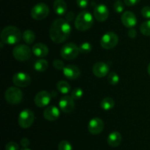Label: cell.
Returning <instances> with one entry per match:
<instances>
[{"label": "cell", "instance_id": "obj_1", "mask_svg": "<svg viewBox=\"0 0 150 150\" xmlns=\"http://www.w3.org/2000/svg\"><path fill=\"white\" fill-rule=\"evenodd\" d=\"M71 26L64 19H57L54 21L50 28V38L56 44H62L70 37Z\"/></svg>", "mask_w": 150, "mask_h": 150}, {"label": "cell", "instance_id": "obj_2", "mask_svg": "<svg viewBox=\"0 0 150 150\" xmlns=\"http://www.w3.org/2000/svg\"><path fill=\"white\" fill-rule=\"evenodd\" d=\"M21 39V32L16 26H6L1 31V43H4L7 45H13L18 43Z\"/></svg>", "mask_w": 150, "mask_h": 150}, {"label": "cell", "instance_id": "obj_3", "mask_svg": "<svg viewBox=\"0 0 150 150\" xmlns=\"http://www.w3.org/2000/svg\"><path fill=\"white\" fill-rule=\"evenodd\" d=\"M93 22V16L89 12L82 11L75 20V26L79 31H86L92 27Z\"/></svg>", "mask_w": 150, "mask_h": 150}, {"label": "cell", "instance_id": "obj_4", "mask_svg": "<svg viewBox=\"0 0 150 150\" xmlns=\"http://www.w3.org/2000/svg\"><path fill=\"white\" fill-rule=\"evenodd\" d=\"M4 98L8 103L11 104H17L21 101L23 99L22 91L17 87H10L4 94Z\"/></svg>", "mask_w": 150, "mask_h": 150}, {"label": "cell", "instance_id": "obj_5", "mask_svg": "<svg viewBox=\"0 0 150 150\" xmlns=\"http://www.w3.org/2000/svg\"><path fill=\"white\" fill-rule=\"evenodd\" d=\"M79 52V47H78L76 44L73 43H68L62 47L60 54L64 60H71L76 58Z\"/></svg>", "mask_w": 150, "mask_h": 150}, {"label": "cell", "instance_id": "obj_6", "mask_svg": "<svg viewBox=\"0 0 150 150\" xmlns=\"http://www.w3.org/2000/svg\"><path fill=\"white\" fill-rule=\"evenodd\" d=\"M15 59L18 61H25L29 60L32 55V51L29 46L25 44H19L16 46L13 51Z\"/></svg>", "mask_w": 150, "mask_h": 150}, {"label": "cell", "instance_id": "obj_7", "mask_svg": "<svg viewBox=\"0 0 150 150\" xmlns=\"http://www.w3.org/2000/svg\"><path fill=\"white\" fill-rule=\"evenodd\" d=\"M18 121L21 127L27 129L33 124L35 121V115L31 110L25 109L20 113Z\"/></svg>", "mask_w": 150, "mask_h": 150}, {"label": "cell", "instance_id": "obj_8", "mask_svg": "<svg viewBox=\"0 0 150 150\" xmlns=\"http://www.w3.org/2000/svg\"><path fill=\"white\" fill-rule=\"evenodd\" d=\"M49 7L45 3H38L32 7L31 16L35 20H42L49 14Z\"/></svg>", "mask_w": 150, "mask_h": 150}, {"label": "cell", "instance_id": "obj_9", "mask_svg": "<svg viewBox=\"0 0 150 150\" xmlns=\"http://www.w3.org/2000/svg\"><path fill=\"white\" fill-rule=\"evenodd\" d=\"M119 42V38L117 34L113 32H108L102 37L100 45L105 49H111L114 48Z\"/></svg>", "mask_w": 150, "mask_h": 150}, {"label": "cell", "instance_id": "obj_10", "mask_svg": "<svg viewBox=\"0 0 150 150\" xmlns=\"http://www.w3.org/2000/svg\"><path fill=\"white\" fill-rule=\"evenodd\" d=\"M13 82L17 87L28 86L31 82V77L28 74L24 72H18L13 76Z\"/></svg>", "mask_w": 150, "mask_h": 150}, {"label": "cell", "instance_id": "obj_11", "mask_svg": "<svg viewBox=\"0 0 150 150\" xmlns=\"http://www.w3.org/2000/svg\"><path fill=\"white\" fill-rule=\"evenodd\" d=\"M59 105L62 111L65 113H70L74 110V99L71 96H64L60 99Z\"/></svg>", "mask_w": 150, "mask_h": 150}, {"label": "cell", "instance_id": "obj_12", "mask_svg": "<svg viewBox=\"0 0 150 150\" xmlns=\"http://www.w3.org/2000/svg\"><path fill=\"white\" fill-rule=\"evenodd\" d=\"M51 99V95L46 91L38 92L35 97V103L38 107H43L48 105Z\"/></svg>", "mask_w": 150, "mask_h": 150}, {"label": "cell", "instance_id": "obj_13", "mask_svg": "<svg viewBox=\"0 0 150 150\" xmlns=\"http://www.w3.org/2000/svg\"><path fill=\"white\" fill-rule=\"evenodd\" d=\"M104 128V123L100 118H94L88 124V130L92 135H98L100 133Z\"/></svg>", "mask_w": 150, "mask_h": 150}, {"label": "cell", "instance_id": "obj_14", "mask_svg": "<svg viewBox=\"0 0 150 150\" xmlns=\"http://www.w3.org/2000/svg\"><path fill=\"white\" fill-rule=\"evenodd\" d=\"M108 9L105 4H100L95 6L94 9V16L95 19L100 22H103L106 20L108 17Z\"/></svg>", "mask_w": 150, "mask_h": 150}, {"label": "cell", "instance_id": "obj_15", "mask_svg": "<svg viewBox=\"0 0 150 150\" xmlns=\"http://www.w3.org/2000/svg\"><path fill=\"white\" fill-rule=\"evenodd\" d=\"M121 21L127 28H133L137 24L136 15L131 11H125L121 16Z\"/></svg>", "mask_w": 150, "mask_h": 150}, {"label": "cell", "instance_id": "obj_16", "mask_svg": "<svg viewBox=\"0 0 150 150\" xmlns=\"http://www.w3.org/2000/svg\"><path fill=\"white\" fill-rule=\"evenodd\" d=\"M109 71V67L106 63L103 62H98L92 68V72L97 77L102 78L106 76Z\"/></svg>", "mask_w": 150, "mask_h": 150}, {"label": "cell", "instance_id": "obj_17", "mask_svg": "<svg viewBox=\"0 0 150 150\" xmlns=\"http://www.w3.org/2000/svg\"><path fill=\"white\" fill-rule=\"evenodd\" d=\"M63 74L69 79H76L81 74L80 69L74 65H67L63 69Z\"/></svg>", "mask_w": 150, "mask_h": 150}, {"label": "cell", "instance_id": "obj_18", "mask_svg": "<svg viewBox=\"0 0 150 150\" xmlns=\"http://www.w3.org/2000/svg\"><path fill=\"white\" fill-rule=\"evenodd\" d=\"M60 112L58 107L54 105H51L45 109L43 112V116L46 120L53 121H55L59 117Z\"/></svg>", "mask_w": 150, "mask_h": 150}, {"label": "cell", "instance_id": "obj_19", "mask_svg": "<svg viewBox=\"0 0 150 150\" xmlns=\"http://www.w3.org/2000/svg\"><path fill=\"white\" fill-rule=\"evenodd\" d=\"M32 53L38 57H44L48 54V48L45 44L38 43L32 47Z\"/></svg>", "mask_w": 150, "mask_h": 150}, {"label": "cell", "instance_id": "obj_20", "mask_svg": "<svg viewBox=\"0 0 150 150\" xmlns=\"http://www.w3.org/2000/svg\"><path fill=\"white\" fill-rule=\"evenodd\" d=\"M107 141L110 146L117 147L121 144L122 142V135L119 132H113L109 134L107 138Z\"/></svg>", "mask_w": 150, "mask_h": 150}, {"label": "cell", "instance_id": "obj_21", "mask_svg": "<svg viewBox=\"0 0 150 150\" xmlns=\"http://www.w3.org/2000/svg\"><path fill=\"white\" fill-rule=\"evenodd\" d=\"M67 6L64 0H55L54 2V10L58 16H63L67 11Z\"/></svg>", "mask_w": 150, "mask_h": 150}, {"label": "cell", "instance_id": "obj_22", "mask_svg": "<svg viewBox=\"0 0 150 150\" xmlns=\"http://www.w3.org/2000/svg\"><path fill=\"white\" fill-rule=\"evenodd\" d=\"M57 88L62 94H67L70 91V84L64 80H61L57 82Z\"/></svg>", "mask_w": 150, "mask_h": 150}, {"label": "cell", "instance_id": "obj_23", "mask_svg": "<svg viewBox=\"0 0 150 150\" xmlns=\"http://www.w3.org/2000/svg\"><path fill=\"white\" fill-rule=\"evenodd\" d=\"M48 67V63L47 60L44 59H39L37 60L34 65V68L38 71H45Z\"/></svg>", "mask_w": 150, "mask_h": 150}, {"label": "cell", "instance_id": "obj_24", "mask_svg": "<svg viewBox=\"0 0 150 150\" xmlns=\"http://www.w3.org/2000/svg\"><path fill=\"white\" fill-rule=\"evenodd\" d=\"M114 104H115V102H114V99L110 97L104 98L100 103L101 107L105 110H109L112 109L114 107Z\"/></svg>", "mask_w": 150, "mask_h": 150}, {"label": "cell", "instance_id": "obj_25", "mask_svg": "<svg viewBox=\"0 0 150 150\" xmlns=\"http://www.w3.org/2000/svg\"><path fill=\"white\" fill-rule=\"evenodd\" d=\"M23 39L26 44H32L35 40V32L33 31L30 30V29H27V30L24 31L23 33Z\"/></svg>", "mask_w": 150, "mask_h": 150}, {"label": "cell", "instance_id": "obj_26", "mask_svg": "<svg viewBox=\"0 0 150 150\" xmlns=\"http://www.w3.org/2000/svg\"><path fill=\"white\" fill-rule=\"evenodd\" d=\"M140 31L144 35L150 36V20L146 21L141 24Z\"/></svg>", "mask_w": 150, "mask_h": 150}, {"label": "cell", "instance_id": "obj_27", "mask_svg": "<svg viewBox=\"0 0 150 150\" xmlns=\"http://www.w3.org/2000/svg\"><path fill=\"white\" fill-rule=\"evenodd\" d=\"M108 81L111 85H115L120 81V77H119L118 74L117 73H115L114 71H111L108 75Z\"/></svg>", "mask_w": 150, "mask_h": 150}, {"label": "cell", "instance_id": "obj_28", "mask_svg": "<svg viewBox=\"0 0 150 150\" xmlns=\"http://www.w3.org/2000/svg\"><path fill=\"white\" fill-rule=\"evenodd\" d=\"M92 50V46L91 44L88 42H84L81 44L79 46V51L80 52L83 53V54H86V53L90 52Z\"/></svg>", "mask_w": 150, "mask_h": 150}, {"label": "cell", "instance_id": "obj_29", "mask_svg": "<svg viewBox=\"0 0 150 150\" xmlns=\"http://www.w3.org/2000/svg\"><path fill=\"white\" fill-rule=\"evenodd\" d=\"M83 96V90L81 88H76L71 93V96L74 100H79Z\"/></svg>", "mask_w": 150, "mask_h": 150}, {"label": "cell", "instance_id": "obj_30", "mask_svg": "<svg viewBox=\"0 0 150 150\" xmlns=\"http://www.w3.org/2000/svg\"><path fill=\"white\" fill-rule=\"evenodd\" d=\"M72 145L67 141H62L58 145V150H72Z\"/></svg>", "mask_w": 150, "mask_h": 150}, {"label": "cell", "instance_id": "obj_31", "mask_svg": "<svg viewBox=\"0 0 150 150\" xmlns=\"http://www.w3.org/2000/svg\"><path fill=\"white\" fill-rule=\"evenodd\" d=\"M114 9L115 10L116 13H122L123 10L125 9V5L123 2H122L120 0H117L114 4Z\"/></svg>", "mask_w": 150, "mask_h": 150}, {"label": "cell", "instance_id": "obj_32", "mask_svg": "<svg viewBox=\"0 0 150 150\" xmlns=\"http://www.w3.org/2000/svg\"><path fill=\"white\" fill-rule=\"evenodd\" d=\"M53 66L57 70H63V69L65 67L64 62L59 59H55L53 61Z\"/></svg>", "mask_w": 150, "mask_h": 150}, {"label": "cell", "instance_id": "obj_33", "mask_svg": "<svg viewBox=\"0 0 150 150\" xmlns=\"http://www.w3.org/2000/svg\"><path fill=\"white\" fill-rule=\"evenodd\" d=\"M19 146L16 142H9L5 145V150H18Z\"/></svg>", "mask_w": 150, "mask_h": 150}, {"label": "cell", "instance_id": "obj_34", "mask_svg": "<svg viewBox=\"0 0 150 150\" xmlns=\"http://www.w3.org/2000/svg\"><path fill=\"white\" fill-rule=\"evenodd\" d=\"M142 14L145 19H150V7L149 6H145L142 8Z\"/></svg>", "mask_w": 150, "mask_h": 150}, {"label": "cell", "instance_id": "obj_35", "mask_svg": "<svg viewBox=\"0 0 150 150\" xmlns=\"http://www.w3.org/2000/svg\"><path fill=\"white\" fill-rule=\"evenodd\" d=\"M76 3L80 8H86L89 4V0H76Z\"/></svg>", "mask_w": 150, "mask_h": 150}, {"label": "cell", "instance_id": "obj_36", "mask_svg": "<svg viewBox=\"0 0 150 150\" xmlns=\"http://www.w3.org/2000/svg\"><path fill=\"white\" fill-rule=\"evenodd\" d=\"M140 1L141 0H125V4L127 6L132 7V6L136 5L137 4H139Z\"/></svg>", "mask_w": 150, "mask_h": 150}, {"label": "cell", "instance_id": "obj_37", "mask_svg": "<svg viewBox=\"0 0 150 150\" xmlns=\"http://www.w3.org/2000/svg\"><path fill=\"white\" fill-rule=\"evenodd\" d=\"M127 33H128V36L130 38H135L137 36V32H136V30L134 28H130V29H129Z\"/></svg>", "mask_w": 150, "mask_h": 150}, {"label": "cell", "instance_id": "obj_38", "mask_svg": "<svg viewBox=\"0 0 150 150\" xmlns=\"http://www.w3.org/2000/svg\"><path fill=\"white\" fill-rule=\"evenodd\" d=\"M21 144L23 148H27L28 146L30 144V141L27 138H23L21 140Z\"/></svg>", "mask_w": 150, "mask_h": 150}, {"label": "cell", "instance_id": "obj_39", "mask_svg": "<svg viewBox=\"0 0 150 150\" xmlns=\"http://www.w3.org/2000/svg\"><path fill=\"white\" fill-rule=\"evenodd\" d=\"M74 16H75L74 13H73V12H71V11L68 12V13H67L65 16V20L67 21V22L72 21H73V19H74Z\"/></svg>", "mask_w": 150, "mask_h": 150}, {"label": "cell", "instance_id": "obj_40", "mask_svg": "<svg viewBox=\"0 0 150 150\" xmlns=\"http://www.w3.org/2000/svg\"><path fill=\"white\" fill-rule=\"evenodd\" d=\"M147 70H148V73H149V75L150 76V63L149 64V66H148Z\"/></svg>", "mask_w": 150, "mask_h": 150}, {"label": "cell", "instance_id": "obj_41", "mask_svg": "<svg viewBox=\"0 0 150 150\" xmlns=\"http://www.w3.org/2000/svg\"><path fill=\"white\" fill-rule=\"evenodd\" d=\"M21 150H31V149H29V148H23V149H21Z\"/></svg>", "mask_w": 150, "mask_h": 150}]
</instances>
